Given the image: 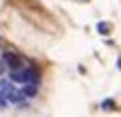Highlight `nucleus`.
Returning <instances> with one entry per match:
<instances>
[{
	"mask_svg": "<svg viewBox=\"0 0 121 117\" xmlns=\"http://www.w3.org/2000/svg\"><path fill=\"white\" fill-rule=\"evenodd\" d=\"M0 97H4L9 104H25L27 101L25 97H22V92L16 90L9 79H2V81H0Z\"/></svg>",
	"mask_w": 121,
	"mask_h": 117,
	"instance_id": "f257e3e1",
	"label": "nucleus"
},
{
	"mask_svg": "<svg viewBox=\"0 0 121 117\" xmlns=\"http://www.w3.org/2000/svg\"><path fill=\"white\" fill-rule=\"evenodd\" d=\"M36 79H38V72H36L34 68H25V65L9 72V81L11 83H20V86L22 83H34Z\"/></svg>",
	"mask_w": 121,
	"mask_h": 117,
	"instance_id": "f03ea898",
	"label": "nucleus"
},
{
	"mask_svg": "<svg viewBox=\"0 0 121 117\" xmlns=\"http://www.w3.org/2000/svg\"><path fill=\"white\" fill-rule=\"evenodd\" d=\"M2 61L7 63L9 70H18V68H22V59L18 56L16 52H4V54H2Z\"/></svg>",
	"mask_w": 121,
	"mask_h": 117,
	"instance_id": "7ed1b4c3",
	"label": "nucleus"
},
{
	"mask_svg": "<svg viewBox=\"0 0 121 117\" xmlns=\"http://www.w3.org/2000/svg\"><path fill=\"white\" fill-rule=\"evenodd\" d=\"M20 92H22V97H25V99H31V97L38 95V86H36V83H22Z\"/></svg>",
	"mask_w": 121,
	"mask_h": 117,
	"instance_id": "20e7f679",
	"label": "nucleus"
},
{
	"mask_svg": "<svg viewBox=\"0 0 121 117\" xmlns=\"http://www.w3.org/2000/svg\"><path fill=\"white\" fill-rule=\"evenodd\" d=\"M7 70H9V68H7V63L0 59V77H4V74H7Z\"/></svg>",
	"mask_w": 121,
	"mask_h": 117,
	"instance_id": "39448f33",
	"label": "nucleus"
},
{
	"mask_svg": "<svg viewBox=\"0 0 121 117\" xmlns=\"http://www.w3.org/2000/svg\"><path fill=\"white\" fill-rule=\"evenodd\" d=\"M99 32H103V34H105V32H108V25H105V23H99Z\"/></svg>",
	"mask_w": 121,
	"mask_h": 117,
	"instance_id": "423d86ee",
	"label": "nucleus"
}]
</instances>
